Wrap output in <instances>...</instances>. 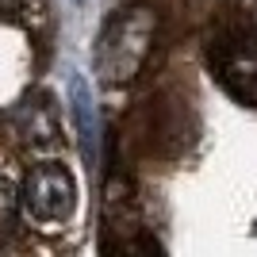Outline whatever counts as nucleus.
<instances>
[{
	"instance_id": "7",
	"label": "nucleus",
	"mask_w": 257,
	"mask_h": 257,
	"mask_svg": "<svg viewBox=\"0 0 257 257\" xmlns=\"http://www.w3.org/2000/svg\"><path fill=\"white\" fill-rule=\"evenodd\" d=\"M16 4H20V0H0V12H12Z\"/></svg>"
},
{
	"instance_id": "2",
	"label": "nucleus",
	"mask_w": 257,
	"mask_h": 257,
	"mask_svg": "<svg viewBox=\"0 0 257 257\" xmlns=\"http://www.w3.org/2000/svg\"><path fill=\"white\" fill-rule=\"evenodd\" d=\"M20 200H23V211L31 215L35 223L58 226L77 207V181L62 161H43V165H35L23 177Z\"/></svg>"
},
{
	"instance_id": "5",
	"label": "nucleus",
	"mask_w": 257,
	"mask_h": 257,
	"mask_svg": "<svg viewBox=\"0 0 257 257\" xmlns=\"http://www.w3.org/2000/svg\"><path fill=\"white\" fill-rule=\"evenodd\" d=\"M69 96H73V115H77V127H81V142H85V158H92V139H96V119H92V100H88V85L85 77L73 73L69 77Z\"/></svg>"
},
{
	"instance_id": "3",
	"label": "nucleus",
	"mask_w": 257,
	"mask_h": 257,
	"mask_svg": "<svg viewBox=\"0 0 257 257\" xmlns=\"http://www.w3.org/2000/svg\"><path fill=\"white\" fill-rule=\"evenodd\" d=\"M211 58H215V69L223 77V85L238 100L257 104V39H246V35L223 39Z\"/></svg>"
},
{
	"instance_id": "6",
	"label": "nucleus",
	"mask_w": 257,
	"mask_h": 257,
	"mask_svg": "<svg viewBox=\"0 0 257 257\" xmlns=\"http://www.w3.org/2000/svg\"><path fill=\"white\" fill-rule=\"evenodd\" d=\"M12 211H16V188L8 177H0V223H8Z\"/></svg>"
},
{
	"instance_id": "1",
	"label": "nucleus",
	"mask_w": 257,
	"mask_h": 257,
	"mask_svg": "<svg viewBox=\"0 0 257 257\" xmlns=\"http://www.w3.org/2000/svg\"><path fill=\"white\" fill-rule=\"evenodd\" d=\"M158 35V16L150 8H123L104 23L96 39V73L104 85L119 88L131 85L142 73V65L154 50Z\"/></svg>"
},
{
	"instance_id": "4",
	"label": "nucleus",
	"mask_w": 257,
	"mask_h": 257,
	"mask_svg": "<svg viewBox=\"0 0 257 257\" xmlns=\"http://www.w3.org/2000/svg\"><path fill=\"white\" fill-rule=\"evenodd\" d=\"M104 226L119 230V234L139 230V200H135V188L123 177H111L104 188Z\"/></svg>"
},
{
	"instance_id": "8",
	"label": "nucleus",
	"mask_w": 257,
	"mask_h": 257,
	"mask_svg": "<svg viewBox=\"0 0 257 257\" xmlns=\"http://www.w3.org/2000/svg\"><path fill=\"white\" fill-rule=\"evenodd\" d=\"M73 4H81V8H85V4H92V0H73Z\"/></svg>"
}]
</instances>
